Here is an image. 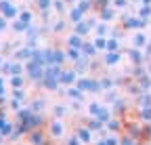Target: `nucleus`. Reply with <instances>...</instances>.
I'll return each instance as SVG.
<instances>
[{
    "instance_id": "obj_1",
    "label": "nucleus",
    "mask_w": 151,
    "mask_h": 145,
    "mask_svg": "<svg viewBox=\"0 0 151 145\" xmlns=\"http://www.w3.org/2000/svg\"><path fill=\"white\" fill-rule=\"evenodd\" d=\"M88 114H90V118H97V120H101L103 124H107V122L113 118L111 110H109V107H105V105H101L99 101H92V103L88 105Z\"/></svg>"
},
{
    "instance_id": "obj_2",
    "label": "nucleus",
    "mask_w": 151,
    "mask_h": 145,
    "mask_svg": "<svg viewBox=\"0 0 151 145\" xmlns=\"http://www.w3.org/2000/svg\"><path fill=\"white\" fill-rule=\"evenodd\" d=\"M44 69H46V65H42V63H38V61H27L25 63V71H27V78L29 80H34V82H38L40 84V80L44 78Z\"/></svg>"
},
{
    "instance_id": "obj_3",
    "label": "nucleus",
    "mask_w": 151,
    "mask_h": 145,
    "mask_svg": "<svg viewBox=\"0 0 151 145\" xmlns=\"http://www.w3.org/2000/svg\"><path fill=\"white\" fill-rule=\"evenodd\" d=\"M73 86H78L82 93H101V84L97 78H78Z\"/></svg>"
},
{
    "instance_id": "obj_4",
    "label": "nucleus",
    "mask_w": 151,
    "mask_h": 145,
    "mask_svg": "<svg viewBox=\"0 0 151 145\" xmlns=\"http://www.w3.org/2000/svg\"><path fill=\"white\" fill-rule=\"evenodd\" d=\"M122 27H124V30H134V32H139V30H145V27H147V21H143L139 15H124V17H122Z\"/></svg>"
},
{
    "instance_id": "obj_5",
    "label": "nucleus",
    "mask_w": 151,
    "mask_h": 145,
    "mask_svg": "<svg viewBox=\"0 0 151 145\" xmlns=\"http://www.w3.org/2000/svg\"><path fill=\"white\" fill-rule=\"evenodd\" d=\"M46 135H48L50 139H61V137L65 135V122L59 120V118H52V120L48 122V131H46Z\"/></svg>"
},
{
    "instance_id": "obj_6",
    "label": "nucleus",
    "mask_w": 151,
    "mask_h": 145,
    "mask_svg": "<svg viewBox=\"0 0 151 145\" xmlns=\"http://www.w3.org/2000/svg\"><path fill=\"white\" fill-rule=\"evenodd\" d=\"M99 21L97 19H92V17H86V19H82L80 23H76V27H73V34H78V36H84L90 32V30H94V25H97Z\"/></svg>"
},
{
    "instance_id": "obj_7",
    "label": "nucleus",
    "mask_w": 151,
    "mask_h": 145,
    "mask_svg": "<svg viewBox=\"0 0 151 145\" xmlns=\"http://www.w3.org/2000/svg\"><path fill=\"white\" fill-rule=\"evenodd\" d=\"M0 15H2L4 19H17L19 9L11 2V0H0Z\"/></svg>"
},
{
    "instance_id": "obj_8",
    "label": "nucleus",
    "mask_w": 151,
    "mask_h": 145,
    "mask_svg": "<svg viewBox=\"0 0 151 145\" xmlns=\"http://www.w3.org/2000/svg\"><path fill=\"white\" fill-rule=\"evenodd\" d=\"M128 59H130L132 65H145V61H147L143 48H134V46H130V50H128Z\"/></svg>"
},
{
    "instance_id": "obj_9",
    "label": "nucleus",
    "mask_w": 151,
    "mask_h": 145,
    "mask_svg": "<svg viewBox=\"0 0 151 145\" xmlns=\"http://www.w3.org/2000/svg\"><path fill=\"white\" fill-rule=\"evenodd\" d=\"M76 80H78V74H76V69H61V76H59V82L67 88V86H73Z\"/></svg>"
},
{
    "instance_id": "obj_10",
    "label": "nucleus",
    "mask_w": 151,
    "mask_h": 145,
    "mask_svg": "<svg viewBox=\"0 0 151 145\" xmlns=\"http://www.w3.org/2000/svg\"><path fill=\"white\" fill-rule=\"evenodd\" d=\"M2 71H4V74H9V76H21L23 65H21V61H6V63L2 65Z\"/></svg>"
},
{
    "instance_id": "obj_11",
    "label": "nucleus",
    "mask_w": 151,
    "mask_h": 145,
    "mask_svg": "<svg viewBox=\"0 0 151 145\" xmlns=\"http://www.w3.org/2000/svg\"><path fill=\"white\" fill-rule=\"evenodd\" d=\"M105 131H109V133H113V135H118V133H124V120H122L120 116L111 118V120L105 124Z\"/></svg>"
},
{
    "instance_id": "obj_12",
    "label": "nucleus",
    "mask_w": 151,
    "mask_h": 145,
    "mask_svg": "<svg viewBox=\"0 0 151 145\" xmlns=\"http://www.w3.org/2000/svg\"><path fill=\"white\" fill-rule=\"evenodd\" d=\"M76 137H78V139L82 141V145L92 143V131L88 128L86 124H84V126H78V128H76Z\"/></svg>"
},
{
    "instance_id": "obj_13",
    "label": "nucleus",
    "mask_w": 151,
    "mask_h": 145,
    "mask_svg": "<svg viewBox=\"0 0 151 145\" xmlns=\"http://www.w3.org/2000/svg\"><path fill=\"white\" fill-rule=\"evenodd\" d=\"M147 42H149V36L143 30H139V32L132 34V46H134V48H145Z\"/></svg>"
},
{
    "instance_id": "obj_14",
    "label": "nucleus",
    "mask_w": 151,
    "mask_h": 145,
    "mask_svg": "<svg viewBox=\"0 0 151 145\" xmlns=\"http://www.w3.org/2000/svg\"><path fill=\"white\" fill-rule=\"evenodd\" d=\"M111 105H113V112H116V116H120V118H122V116H124V114L130 110V107H128V101H126L124 97L116 99V101H113Z\"/></svg>"
},
{
    "instance_id": "obj_15",
    "label": "nucleus",
    "mask_w": 151,
    "mask_h": 145,
    "mask_svg": "<svg viewBox=\"0 0 151 145\" xmlns=\"http://www.w3.org/2000/svg\"><path fill=\"white\" fill-rule=\"evenodd\" d=\"M97 13H99V17H101V21H105V23H111L113 19H116V9H113L111 4L105 6V9H101V11H97Z\"/></svg>"
},
{
    "instance_id": "obj_16",
    "label": "nucleus",
    "mask_w": 151,
    "mask_h": 145,
    "mask_svg": "<svg viewBox=\"0 0 151 145\" xmlns=\"http://www.w3.org/2000/svg\"><path fill=\"white\" fill-rule=\"evenodd\" d=\"M90 61H92V59H88V57H84V55H82L78 61L73 63L76 74H84V71H88V69H90Z\"/></svg>"
},
{
    "instance_id": "obj_17",
    "label": "nucleus",
    "mask_w": 151,
    "mask_h": 145,
    "mask_svg": "<svg viewBox=\"0 0 151 145\" xmlns=\"http://www.w3.org/2000/svg\"><path fill=\"white\" fill-rule=\"evenodd\" d=\"M65 95H67L71 101H80V103H82L86 93H82V90H80L78 86H67V88H65Z\"/></svg>"
},
{
    "instance_id": "obj_18",
    "label": "nucleus",
    "mask_w": 151,
    "mask_h": 145,
    "mask_svg": "<svg viewBox=\"0 0 151 145\" xmlns=\"http://www.w3.org/2000/svg\"><path fill=\"white\" fill-rule=\"evenodd\" d=\"M65 61H67L65 50H61V48H52V55H50V65H63Z\"/></svg>"
},
{
    "instance_id": "obj_19",
    "label": "nucleus",
    "mask_w": 151,
    "mask_h": 145,
    "mask_svg": "<svg viewBox=\"0 0 151 145\" xmlns=\"http://www.w3.org/2000/svg\"><path fill=\"white\" fill-rule=\"evenodd\" d=\"M34 55V48L32 46H23V48H19L15 53V61H29Z\"/></svg>"
},
{
    "instance_id": "obj_20",
    "label": "nucleus",
    "mask_w": 151,
    "mask_h": 145,
    "mask_svg": "<svg viewBox=\"0 0 151 145\" xmlns=\"http://www.w3.org/2000/svg\"><path fill=\"white\" fill-rule=\"evenodd\" d=\"M82 19H86V13H84L80 6H73V9L69 11V21L76 25V23H80Z\"/></svg>"
},
{
    "instance_id": "obj_21",
    "label": "nucleus",
    "mask_w": 151,
    "mask_h": 145,
    "mask_svg": "<svg viewBox=\"0 0 151 145\" xmlns=\"http://www.w3.org/2000/svg\"><path fill=\"white\" fill-rule=\"evenodd\" d=\"M122 59V53H105V57H103V63L107 67H113V65H118Z\"/></svg>"
},
{
    "instance_id": "obj_22",
    "label": "nucleus",
    "mask_w": 151,
    "mask_h": 145,
    "mask_svg": "<svg viewBox=\"0 0 151 145\" xmlns=\"http://www.w3.org/2000/svg\"><path fill=\"white\" fill-rule=\"evenodd\" d=\"M80 50H82V55H84V57H88V59H94V57H97V53H99V50H97V46H94L92 42H86V40H84V44H82V48H80Z\"/></svg>"
},
{
    "instance_id": "obj_23",
    "label": "nucleus",
    "mask_w": 151,
    "mask_h": 145,
    "mask_svg": "<svg viewBox=\"0 0 151 145\" xmlns=\"http://www.w3.org/2000/svg\"><path fill=\"white\" fill-rule=\"evenodd\" d=\"M84 124L88 126V128H90L92 133H103V131H105V124H103L101 120H97V118H88Z\"/></svg>"
},
{
    "instance_id": "obj_24",
    "label": "nucleus",
    "mask_w": 151,
    "mask_h": 145,
    "mask_svg": "<svg viewBox=\"0 0 151 145\" xmlns=\"http://www.w3.org/2000/svg\"><path fill=\"white\" fill-rule=\"evenodd\" d=\"M137 118L143 124H151V107H139V110H137Z\"/></svg>"
},
{
    "instance_id": "obj_25",
    "label": "nucleus",
    "mask_w": 151,
    "mask_h": 145,
    "mask_svg": "<svg viewBox=\"0 0 151 145\" xmlns=\"http://www.w3.org/2000/svg\"><path fill=\"white\" fill-rule=\"evenodd\" d=\"M82 44H84V38L78 34H71L67 38V48H82Z\"/></svg>"
},
{
    "instance_id": "obj_26",
    "label": "nucleus",
    "mask_w": 151,
    "mask_h": 145,
    "mask_svg": "<svg viewBox=\"0 0 151 145\" xmlns=\"http://www.w3.org/2000/svg\"><path fill=\"white\" fill-rule=\"evenodd\" d=\"M109 23H105V21H99L97 25H94V34H97V36H103V38H107V36H109Z\"/></svg>"
},
{
    "instance_id": "obj_27",
    "label": "nucleus",
    "mask_w": 151,
    "mask_h": 145,
    "mask_svg": "<svg viewBox=\"0 0 151 145\" xmlns=\"http://www.w3.org/2000/svg\"><path fill=\"white\" fill-rule=\"evenodd\" d=\"M137 82H139V86L143 88V93H151V74H145V76H141Z\"/></svg>"
},
{
    "instance_id": "obj_28",
    "label": "nucleus",
    "mask_w": 151,
    "mask_h": 145,
    "mask_svg": "<svg viewBox=\"0 0 151 145\" xmlns=\"http://www.w3.org/2000/svg\"><path fill=\"white\" fill-rule=\"evenodd\" d=\"M99 84H101V90H111L113 86H116V78H111V76H103V78L99 80Z\"/></svg>"
},
{
    "instance_id": "obj_29",
    "label": "nucleus",
    "mask_w": 151,
    "mask_h": 145,
    "mask_svg": "<svg viewBox=\"0 0 151 145\" xmlns=\"http://www.w3.org/2000/svg\"><path fill=\"white\" fill-rule=\"evenodd\" d=\"M65 57H67V61H78L80 57H82V50L80 48H65Z\"/></svg>"
},
{
    "instance_id": "obj_30",
    "label": "nucleus",
    "mask_w": 151,
    "mask_h": 145,
    "mask_svg": "<svg viewBox=\"0 0 151 145\" xmlns=\"http://www.w3.org/2000/svg\"><path fill=\"white\" fill-rule=\"evenodd\" d=\"M92 44L97 46L99 53H105V50H107V38H103V36H97V38L92 40Z\"/></svg>"
},
{
    "instance_id": "obj_31",
    "label": "nucleus",
    "mask_w": 151,
    "mask_h": 145,
    "mask_svg": "<svg viewBox=\"0 0 151 145\" xmlns=\"http://www.w3.org/2000/svg\"><path fill=\"white\" fill-rule=\"evenodd\" d=\"M44 105H46V103H44V99H34L29 110H32V112H36V114H42V112H44Z\"/></svg>"
},
{
    "instance_id": "obj_32",
    "label": "nucleus",
    "mask_w": 151,
    "mask_h": 145,
    "mask_svg": "<svg viewBox=\"0 0 151 145\" xmlns=\"http://www.w3.org/2000/svg\"><path fill=\"white\" fill-rule=\"evenodd\" d=\"M105 53H120V40L107 38V50H105Z\"/></svg>"
},
{
    "instance_id": "obj_33",
    "label": "nucleus",
    "mask_w": 151,
    "mask_h": 145,
    "mask_svg": "<svg viewBox=\"0 0 151 145\" xmlns=\"http://www.w3.org/2000/svg\"><path fill=\"white\" fill-rule=\"evenodd\" d=\"M139 107H151V93H143L141 97H137Z\"/></svg>"
},
{
    "instance_id": "obj_34",
    "label": "nucleus",
    "mask_w": 151,
    "mask_h": 145,
    "mask_svg": "<svg viewBox=\"0 0 151 145\" xmlns=\"http://www.w3.org/2000/svg\"><path fill=\"white\" fill-rule=\"evenodd\" d=\"M23 84H25L23 76H11V86H13V90H17V88H23Z\"/></svg>"
},
{
    "instance_id": "obj_35",
    "label": "nucleus",
    "mask_w": 151,
    "mask_h": 145,
    "mask_svg": "<svg viewBox=\"0 0 151 145\" xmlns=\"http://www.w3.org/2000/svg\"><path fill=\"white\" fill-rule=\"evenodd\" d=\"M139 17H141L143 21L149 23V19H151V6H143V4H141V9H139Z\"/></svg>"
},
{
    "instance_id": "obj_36",
    "label": "nucleus",
    "mask_w": 151,
    "mask_h": 145,
    "mask_svg": "<svg viewBox=\"0 0 151 145\" xmlns=\"http://www.w3.org/2000/svg\"><path fill=\"white\" fill-rule=\"evenodd\" d=\"M17 19H21L25 25H32V19H34V15H32V11H21Z\"/></svg>"
},
{
    "instance_id": "obj_37",
    "label": "nucleus",
    "mask_w": 151,
    "mask_h": 145,
    "mask_svg": "<svg viewBox=\"0 0 151 145\" xmlns=\"http://www.w3.org/2000/svg\"><path fill=\"white\" fill-rule=\"evenodd\" d=\"M141 141H137V139H132L130 135H126V133H122V137H120V145H139Z\"/></svg>"
},
{
    "instance_id": "obj_38",
    "label": "nucleus",
    "mask_w": 151,
    "mask_h": 145,
    "mask_svg": "<svg viewBox=\"0 0 151 145\" xmlns=\"http://www.w3.org/2000/svg\"><path fill=\"white\" fill-rule=\"evenodd\" d=\"M11 27H13V32H27L29 25H25L21 19H13V25H11Z\"/></svg>"
},
{
    "instance_id": "obj_39",
    "label": "nucleus",
    "mask_w": 151,
    "mask_h": 145,
    "mask_svg": "<svg viewBox=\"0 0 151 145\" xmlns=\"http://www.w3.org/2000/svg\"><path fill=\"white\" fill-rule=\"evenodd\" d=\"M65 6H67L65 0H52V9L59 13V15H63V13H65Z\"/></svg>"
},
{
    "instance_id": "obj_40",
    "label": "nucleus",
    "mask_w": 151,
    "mask_h": 145,
    "mask_svg": "<svg viewBox=\"0 0 151 145\" xmlns=\"http://www.w3.org/2000/svg\"><path fill=\"white\" fill-rule=\"evenodd\" d=\"M36 6L40 11H50L52 9V0H36Z\"/></svg>"
},
{
    "instance_id": "obj_41",
    "label": "nucleus",
    "mask_w": 151,
    "mask_h": 145,
    "mask_svg": "<svg viewBox=\"0 0 151 145\" xmlns=\"http://www.w3.org/2000/svg\"><path fill=\"white\" fill-rule=\"evenodd\" d=\"M52 114H55V118H59V120H61V118L67 114V107H65V105H55Z\"/></svg>"
},
{
    "instance_id": "obj_42",
    "label": "nucleus",
    "mask_w": 151,
    "mask_h": 145,
    "mask_svg": "<svg viewBox=\"0 0 151 145\" xmlns=\"http://www.w3.org/2000/svg\"><path fill=\"white\" fill-rule=\"evenodd\" d=\"M9 107H11V110H15V112L23 110V107H21V99H15V97H11V99H9Z\"/></svg>"
},
{
    "instance_id": "obj_43",
    "label": "nucleus",
    "mask_w": 151,
    "mask_h": 145,
    "mask_svg": "<svg viewBox=\"0 0 151 145\" xmlns=\"http://www.w3.org/2000/svg\"><path fill=\"white\" fill-rule=\"evenodd\" d=\"M105 99H107L109 103H113V101H116V99H120V95H118V93H116V90H113V88H111V90H105Z\"/></svg>"
},
{
    "instance_id": "obj_44",
    "label": "nucleus",
    "mask_w": 151,
    "mask_h": 145,
    "mask_svg": "<svg viewBox=\"0 0 151 145\" xmlns=\"http://www.w3.org/2000/svg\"><path fill=\"white\" fill-rule=\"evenodd\" d=\"M63 30H65V19H59V21H57V23H55V27H52V32H55V34H61Z\"/></svg>"
},
{
    "instance_id": "obj_45",
    "label": "nucleus",
    "mask_w": 151,
    "mask_h": 145,
    "mask_svg": "<svg viewBox=\"0 0 151 145\" xmlns=\"http://www.w3.org/2000/svg\"><path fill=\"white\" fill-rule=\"evenodd\" d=\"M111 6L113 9H126L128 6V0H111Z\"/></svg>"
},
{
    "instance_id": "obj_46",
    "label": "nucleus",
    "mask_w": 151,
    "mask_h": 145,
    "mask_svg": "<svg viewBox=\"0 0 151 145\" xmlns=\"http://www.w3.org/2000/svg\"><path fill=\"white\" fill-rule=\"evenodd\" d=\"M105 141H107V145H120V137L118 135H107Z\"/></svg>"
},
{
    "instance_id": "obj_47",
    "label": "nucleus",
    "mask_w": 151,
    "mask_h": 145,
    "mask_svg": "<svg viewBox=\"0 0 151 145\" xmlns=\"http://www.w3.org/2000/svg\"><path fill=\"white\" fill-rule=\"evenodd\" d=\"M65 145H82V141H80L78 137H76V135H71V137H67Z\"/></svg>"
},
{
    "instance_id": "obj_48",
    "label": "nucleus",
    "mask_w": 151,
    "mask_h": 145,
    "mask_svg": "<svg viewBox=\"0 0 151 145\" xmlns=\"http://www.w3.org/2000/svg\"><path fill=\"white\" fill-rule=\"evenodd\" d=\"M6 27H9V19H4V17L0 15V32H4Z\"/></svg>"
},
{
    "instance_id": "obj_49",
    "label": "nucleus",
    "mask_w": 151,
    "mask_h": 145,
    "mask_svg": "<svg viewBox=\"0 0 151 145\" xmlns=\"http://www.w3.org/2000/svg\"><path fill=\"white\" fill-rule=\"evenodd\" d=\"M143 53H145V59H151V42H147V46L143 48Z\"/></svg>"
},
{
    "instance_id": "obj_50",
    "label": "nucleus",
    "mask_w": 151,
    "mask_h": 145,
    "mask_svg": "<svg viewBox=\"0 0 151 145\" xmlns=\"http://www.w3.org/2000/svg\"><path fill=\"white\" fill-rule=\"evenodd\" d=\"M4 90H6V86H4V78L0 76V95H4Z\"/></svg>"
},
{
    "instance_id": "obj_51",
    "label": "nucleus",
    "mask_w": 151,
    "mask_h": 145,
    "mask_svg": "<svg viewBox=\"0 0 151 145\" xmlns=\"http://www.w3.org/2000/svg\"><path fill=\"white\" fill-rule=\"evenodd\" d=\"M94 145H107V141H105V137H103V139H97V141H94Z\"/></svg>"
},
{
    "instance_id": "obj_52",
    "label": "nucleus",
    "mask_w": 151,
    "mask_h": 145,
    "mask_svg": "<svg viewBox=\"0 0 151 145\" xmlns=\"http://www.w3.org/2000/svg\"><path fill=\"white\" fill-rule=\"evenodd\" d=\"M147 139L151 141V124H147Z\"/></svg>"
},
{
    "instance_id": "obj_53",
    "label": "nucleus",
    "mask_w": 151,
    "mask_h": 145,
    "mask_svg": "<svg viewBox=\"0 0 151 145\" xmlns=\"http://www.w3.org/2000/svg\"><path fill=\"white\" fill-rule=\"evenodd\" d=\"M141 4L143 6H151V0H141Z\"/></svg>"
},
{
    "instance_id": "obj_54",
    "label": "nucleus",
    "mask_w": 151,
    "mask_h": 145,
    "mask_svg": "<svg viewBox=\"0 0 151 145\" xmlns=\"http://www.w3.org/2000/svg\"><path fill=\"white\" fill-rule=\"evenodd\" d=\"M145 67H147V74H151V59H149V63H147Z\"/></svg>"
},
{
    "instance_id": "obj_55",
    "label": "nucleus",
    "mask_w": 151,
    "mask_h": 145,
    "mask_svg": "<svg viewBox=\"0 0 151 145\" xmlns=\"http://www.w3.org/2000/svg\"><path fill=\"white\" fill-rule=\"evenodd\" d=\"M65 2H67V4H73V2H78V0H65Z\"/></svg>"
},
{
    "instance_id": "obj_56",
    "label": "nucleus",
    "mask_w": 151,
    "mask_h": 145,
    "mask_svg": "<svg viewBox=\"0 0 151 145\" xmlns=\"http://www.w3.org/2000/svg\"><path fill=\"white\" fill-rule=\"evenodd\" d=\"M2 65H4V61H2V57H0V69H2Z\"/></svg>"
},
{
    "instance_id": "obj_57",
    "label": "nucleus",
    "mask_w": 151,
    "mask_h": 145,
    "mask_svg": "<svg viewBox=\"0 0 151 145\" xmlns=\"http://www.w3.org/2000/svg\"><path fill=\"white\" fill-rule=\"evenodd\" d=\"M149 34H151V27H149Z\"/></svg>"
}]
</instances>
